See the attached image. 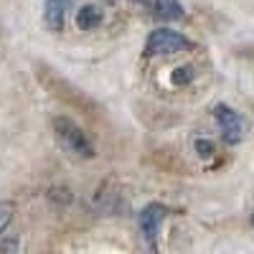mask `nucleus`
I'll return each mask as SVG.
<instances>
[{"label":"nucleus","mask_w":254,"mask_h":254,"mask_svg":"<svg viewBox=\"0 0 254 254\" xmlns=\"http://www.w3.org/2000/svg\"><path fill=\"white\" fill-rule=\"evenodd\" d=\"M33 71H36V79H38L41 87H44L56 102H61L64 107H69V110H74L84 117H92V120L102 115L99 104L81 87H76L74 81H69L64 74H59V69L49 66V64H44V61H36Z\"/></svg>","instance_id":"nucleus-1"},{"label":"nucleus","mask_w":254,"mask_h":254,"mask_svg":"<svg viewBox=\"0 0 254 254\" xmlns=\"http://www.w3.org/2000/svg\"><path fill=\"white\" fill-rule=\"evenodd\" d=\"M51 125H54V135L59 137V142L66 147L69 153H74V155H79V158H84V160H89V158L97 155L92 140L87 137V132H84L71 117L59 115V117H54Z\"/></svg>","instance_id":"nucleus-2"},{"label":"nucleus","mask_w":254,"mask_h":254,"mask_svg":"<svg viewBox=\"0 0 254 254\" xmlns=\"http://www.w3.org/2000/svg\"><path fill=\"white\" fill-rule=\"evenodd\" d=\"M190 49V41L171 28H155L145 41V54L147 56H155V54H181Z\"/></svg>","instance_id":"nucleus-3"},{"label":"nucleus","mask_w":254,"mask_h":254,"mask_svg":"<svg viewBox=\"0 0 254 254\" xmlns=\"http://www.w3.org/2000/svg\"><path fill=\"white\" fill-rule=\"evenodd\" d=\"M150 163L158 168V171L168 173V176H190V168L183 160V155L171 145H158L150 150Z\"/></svg>","instance_id":"nucleus-4"},{"label":"nucleus","mask_w":254,"mask_h":254,"mask_svg":"<svg viewBox=\"0 0 254 254\" xmlns=\"http://www.w3.org/2000/svg\"><path fill=\"white\" fill-rule=\"evenodd\" d=\"M214 117H216L221 132H224V140L229 145H237L242 140V135H244V120H242V115L234 107H229V104L221 102V104L214 107Z\"/></svg>","instance_id":"nucleus-5"},{"label":"nucleus","mask_w":254,"mask_h":254,"mask_svg":"<svg viewBox=\"0 0 254 254\" xmlns=\"http://www.w3.org/2000/svg\"><path fill=\"white\" fill-rule=\"evenodd\" d=\"M168 216V206L163 203H147L140 214H137V224H140V231H142V237L147 244H155L158 234H160V226Z\"/></svg>","instance_id":"nucleus-6"},{"label":"nucleus","mask_w":254,"mask_h":254,"mask_svg":"<svg viewBox=\"0 0 254 254\" xmlns=\"http://www.w3.org/2000/svg\"><path fill=\"white\" fill-rule=\"evenodd\" d=\"M137 117H140L147 127H155V130L171 127V125H176V122L181 120L176 112L160 107V104H147V102H140V104H137Z\"/></svg>","instance_id":"nucleus-7"},{"label":"nucleus","mask_w":254,"mask_h":254,"mask_svg":"<svg viewBox=\"0 0 254 254\" xmlns=\"http://www.w3.org/2000/svg\"><path fill=\"white\" fill-rule=\"evenodd\" d=\"M135 3L142 5L145 10H150L153 15H160V18H168V20L183 18L181 0H135Z\"/></svg>","instance_id":"nucleus-8"},{"label":"nucleus","mask_w":254,"mask_h":254,"mask_svg":"<svg viewBox=\"0 0 254 254\" xmlns=\"http://www.w3.org/2000/svg\"><path fill=\"white\" fill-rule=\"evenodd\" d=\"M66 10H69V0H46L44 8V20L51 31H61L64 20H66Z\"/></svg>","instance_id":"nucleus-9"},{"label":"nucleus","mask_w":254,"mask_h":254,"mask_svg":"<svg viewBox=\"0 0 254 254\" xmlns=\"http://www.w3.org/2000/svg\"><path fill=\"white\" fill-rule=\"evenodd\" d=\"M102 20H104V13H102L99 5H84V8L76 13V26H79L81 31H92V28H97Z\"/></svg>","instance_id":"nucleus-10"},{"label":"nucleus","mask_w":254,"mask_h":254,"mask_svg":"<svg viewBox=\"0 0 254 254\" xmlns=\"http://www.w3.org/2000/svg\"><path fill=\"white\" fill-rule=\"evenodd\" d=\"M13 214H15V206L10 201H0V234H5V229L13 221Z\"/></svg>","instance_id":"nucleus-11"},{"label":"nucleus","mask_w":254,"mask_h":254,"mask_svg":"<svg viewBox=\"0 0 254 254\" xmlns=\"http://www.w3.org/2000/svg\"><path fill=\"white\" fill-rule=\"evenodd\" d=\"M193 76H196V71L190 66H181V69L173 71V84H176V87H186V84H190Z\"/></svg>","instance_id":"nucleus-12"},{"label":"nucleus","mask_w":254,"mask_h":254,"mask_svg":"<svg viewBox=\"0 0 254 254\" xmlns=\"http://www.w3.org/2000/svg\"><path fill=\"white\" fill-rule=\"evenodd\" d=\"M193 147H196V153L201 155V158H211L216 150H214V142L211 140H203V137H198L196 142H193Z\"/></svg>","instance_id":"nucleus-13"},{"label":"nucleus","mask_w":254,"mask_h":254,"mask_svg":"<svg viewBox=\"0 0 254 254\" xmlns=\"http://www.w3.org/2000/svg\"><path fill=\"white\" fill-rule=\"evenodd\" d=\"M15 247H18L15 242H5V244H0V249H3V252H5V249H15Z\"/></svg>","instance_id":"nucleus-14"},{"label":"nucleus","mask_w":254,"mask_h":254,"mask_svg":"<svg viewBox=\"0 0 254 254\" xmlns=\"http://www.w3.org/2000/svg\"><path fill=\"white\" fill-rule=\"evenodd\" d=\"M252 226H254V214H252Z\"/></svg>","instance_id":"nucleus-15"}]
</instances>
